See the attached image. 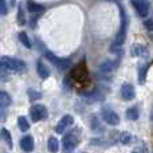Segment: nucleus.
<instances>
[{"label": "nucleus", "mask_w": 153, "mask_h": 153, "mask_svg": "<svg viewBox=\"0 0 153 153\" xmlns=\"http://www.w3.org/2000/svg\"><path fill=\"white\" fill-rule=\"evenodd\" d=\"M1 70L10 73H23L26 70V63L20 59H13L8 56L1 58Z\"/></svg>", "instance_id": "nucleus-1"}, {"label": "nucleus", "mask_w": 153, "mask_h": 153, "mask_svg": "<svg viewBox=\"0 0 153 153\" xmlns=\"http://www.w3.org/2000/svg\"><path fill=\"white\" fill-rule=\"evenodd\" d=\"M27 8H28V11H30V12H32V13H40V12H43V10H45V8H43L40 4L34 3V1H28V3H27Z\"/></svg>", "instance_id": "nucleus-11"}, {"label": "nucleus", "mask_w": 153, "mask_h": 153, "mask_svg": "<svg viewBox=\"0 0 153 153\" xmlns=\"http://www.w3.org/2000/svg\"><path fill=\"white\" fill-rule=\"evenodd\" d=\"M78 136L74 133H69V134L65 136L63 138V151L65 153H71L78 145Z\"/></svg>", "instance_id": "nucleus-2"}, {"label": "nucleus", "mask_w": 153, "mask_h": 153, "mask_svg": "<svg viewBox=\"0 0 153 153\" xmlns=\"http://www.w3.org/2000/svg\"><path fill=\"white\" fill-rule=\"evenodd\" d=\"M47 148L51 153H56L59 151V141L55 137H50L47 141Z\"/></svg>", "instance_id": "nucleus-10"}, {"label": "nucleus", "mask_w": 153, "mask_h": 153, "mask_svg": "<svg viewBox=\"0 0 153 153\" xmlns=\"http://www.w3.org/2000/svg\"><path fill=\"white\" fill-rule=\"evenodd\" d=\"M46 56H47L48 61H50L51 63H54V65H56V63H58V61L61 59V58H58L56 55H54L53 53H50V51H46Z\"/></svg>", "instance_id": "nucleus-20"}, {"label": "nucleus", "mask_w": 153, "mask_h": 153, "mask_svg": "<svg viewBox=\"0 0 153 153\" xmlns=\"http://www.w3.org/2000/svg\"><path fill=\"white\" fill-rule=\"evenodd\" d=\"M144 73H145V67H141V76H140V79H141V83L144 82Z\"/></svg>", "instance_id": "nucleus-26"}, {"label": "nucleus", "mask_w": 153, "mask_h": 153, "mask_svg": "<svg viewBox=\"0 0 153 153\" xmlns=\"http://www.w3.org/2000/svg\"><path fill=\"white\" fill-rule=\"evenodd\" d=\"M145 53V48L143 47L141 45H133L132 46V55L136 56V55H141V54Z\"/></svg>", "instance_id": "nucleus-18"}, {"label": "nucleus", "mask_w": 153, "mask_h": 153, "mask_svg": "<svg viewBox=\"0 0 153 153\" xmlns=\"http://www.w3.org/2000/svg\"><path fill=\"white\" fill-rule=\"evenodd\" d=\"M55 66L58 67L59 70H67V69H70V66H71V62H70V59H62L61 58Z\"/></svg>", "instance_id": "nucleus-15"}, {"label": "nucleus", "mask_w": 153, "mask_h": 153, "mask_svg": "<svg viewBox=\"0 0 153 153\" xmlns=\"http://www.w3.org/2000/svg\"><path fill=\"white\" fill-rule=\"evenodd\" d=\"M74 122V118H73V116H69V114H66V116H63L61 118V121L58 122V125H56L55 128V132L59 133V134H62V133L66 130V128H69L70 125Z\"/></svg>", "instance_id": "nucleus-6"}, {"label": "nucleus", "mask_w": 153, "mask_h": 153, "mask_svg": "<svg viewBox=\"0 0 153 153\" xmlns=\"http://www.w3.org/2000/svg\"><path fill=\"white\" fill-rule=\"evenodd\" d=\"M28 97H30V101H36V100H39L42 95H40V93L35 91V90H28Z\"/></svg>", "instance_id": "nucleus-21"}, {"label": "nucleus", "mask_w": 153, "mask_h": 153, "mask_svg": "<svg viewBox=\"0 0 153 153\" xmlns=\"http://www.w3.org/2000/svg\"><path fill=\"white\" fill-rule=\"evenodd\" d=\"M129 141H130V134H129V133H126V132L122 133V134H121V143L122 144H128Z\"/></svg>", "instance_id": "nucleus-24"}, {"label": "nucleus", "mask_w": 153, "mask_h": 153, "mask_svg": "<svg viewBox=\"0 0 153 153\" xmlns=\"http://www.w3.org/2000/svg\"><path fill=\"white\" fill-rule=\"evenodd\" d=\"M126 118L132 120V121H136L138 118V110L136 108H129L126 110Z\"/></svg>", "instance_id": "nucleus-16"}, {"label": "nucleus", "mask_w": 153, "mask_h": 153, "mask_svg": "<svg viewBox=\"0 0 153 153\" xmlns=\"http://www.w3.org/2000/svg\"><path fill=\"white\" fill-rule=\"evenodd\" d=\"M18 38H19V40L22 42V45H23L24 47L31 48V42H30V38H28V35H27L24 31L19 32V36Z\"/></svg>", "instance_id": "nucleus-13"}, {"label": "nucleus", "mask_w": 153, "mask_h": 153, "mask_svg": "<svg viewBox=\"0 0 153 153\" xmlns=\"http://www.w3.org/2000/svg\"><path fill=\"white\" fill-rule=\"evenodd\" d=\"M102 118L106 124L111 125V126H116V125L120 124L118 114H116L113 110H110V109H103L102 110Z\"/></svg>", "instance_id": "nucleus-4"}, {"label": "nucleus", "mask_w": 153, "mask_h": 153, "mask_svg": "<svg viewBox=\"0 0 153 153\" xmlns=\"http://www.w3.org/2000/svg\"><path fill=\"white\" fill-rule=\"evenodd\" d=\"M0 13L3 16L7 15V1L5 0H0Z\"/></svg>", "instance_id": "nucleus-22"}, {"label": "nucleus", "mask_w": 153, "mask_h": 153, "mask_svg": "<svg viewBox=\"0 0 153 153\" xmlns=\"http://www.w3.org/2000/svg\"><path fill=\"white\" fill-rule=\"evenodd\" d=\"M30 113H31L32 121H40V120H45L47 117V109L43 105H34Z\"/></svg>", "instance_id": "nucleus-3"}, {"label": "nucleus", "mask_w": 153, "mask_h": 153, "mask_svg": "<svg viewBox=\"0 0 153 153\" xmlns=\"http://www.w3.org/2000/svg\"><path fill=\"white\" fill-rule=\"evenodd\" d=\"M144 26H145L146 30H149V31H153V20H151V19H148V20L144 22Z\"/></svg>", "instance_id": "nucleus-25"}, {"label": "nucleus", "mask_w": 153, "mask_h": 153, "mask_svg": "<svg viewBox=\"0 0 153 153\" xmlns=\"http://www.w3.org/2000/svg\"><path fill=\"white\" fill-rule=\"evenodd\" d=\"M18 125H19V128H20L22 132H27V130L30 129L28 121H27V118H26V117H23V116H20L18 118Z\"/></svg>", "instance_id": "nucleus-14"}, {"label": "nucleus", "mask_w": 153, "mask_h": 153, "mask_svg": "<svg viewBox=\"0 0 153 153\" xmlns=\"http://www.w3.org/2000/svg\"><path fill=\"white\" fill-rule=\"evenodd\" d=\"M1 136H3V138H4V141L7 143L8 148L12 149V138H11L10 132H8L7 129H4V128H3V129H1Z\"/></svg>", "instance_id": "nucleus-17"}, {"label": "nucleus", "mask_w": 153, "mask_h": 153, "mask_svg": "<svg viewBox=\"0 0 153 153\" xmlns=\"http://www.w3.org/2000/svg\"><path fill=\"white\" fill-rule=\"evenodd\" d=\"M18 22L19 24H24V13H23V10H22V7H19V11H18Z\"/></svg>", "instance_id": "nucleus-23"}, {"label": "nucleus", "mask_w": 153, "mask_h": 153, "mask_svg": "<svg viewBox=\"0 0 153 153\" xmlns=\"http://www.w3.org/2000/svg\"><path fill=\"white\" fill-rule=\"evenodd\" d=\"M134 87L132 86L130 83H124L122 85V87H121V95H122V98L124 100H126V101H130V100H133L134 98Z\"/></svg>", "instance_id": "nucleus-7"}, {"label": "nucleus", "mask_w": 153, "mask_h": 153, "mask_svg": "<svg viewBox=\"0 0 153 153\" xmlns=\"http://www.w3.org/2000/svg\"><path fill=\"white\" fill-rule=\"evenodd\" d=\"M132 4L134 5V8L137 10L138 15L145 18L149 13V3L146 0H132Z\"/></svg>", "instance_id": "nucleus-5"}, {"label": "nucleus", "mask_w": 153, "mask_h": 153, "mask_svg": "<svg viewBox=\"0 0 153 153\" xmlns=\"http://www.w3.org/2000/svg\"><path fill=\"white\" fill-rule=\"evenodd\" d=\"M100 69L102 70V71H111V70H113V62H110V61H105L103 63H101Z\"/></svg>", "instance_id": "nucleus-19"}, {"label": "nucleus", "mask_w": 153, "mask_h": 153, "mask_svg": "<svg viewBox=\"0 0 153 153\" xmlns=\"http://www.w3.org/2000/svg\"><path fill=\"white\" fill-rule=\"evenodd\" d=\"M36 70H38V74H39L40 78H43V79H46V78H48V75H50V70L46 67V65L43 63L42 61H39L38 62V65H36Z\"/></svg>", "instance_id": "nucleus-9"}, {"label": "nucleus", "mask_w": 153, "mask_h": 153, "mask_svg": "<svg viewBox=\"0 0 153 153\" xmlns=\"http://www.w3.org/2000/svg\"><path fill=\"white\" fill-rule=\"evenodd\" d=\"M11 102H12V100H11V97L8 95L7 91H1V93H0V103H1L3 108H5V106H10Z\"/></svg>", "instance_id": "nucleus-12"}, {"label": "nucleus", "mask_w": 153, "mask_h": 153, "mask_svg": "<svg viewBox=\"0 0 153 153\" xmlns=\"http://www.w3.org/2000/svg\"><path fill=\"white\" fill-rule=\"evenodd\" d=\"M20 146L24 152H32L34 151V138L31 136H24L20 141Z\"/></svg>", "instance_id": "nucleus-8"}]
</instances>
